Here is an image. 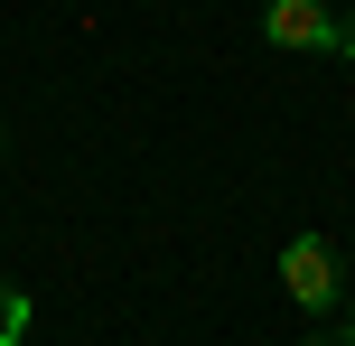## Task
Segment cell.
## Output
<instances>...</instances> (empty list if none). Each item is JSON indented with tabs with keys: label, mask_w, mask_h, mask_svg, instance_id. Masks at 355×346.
<instances>
[{
	"label": "cell",
	"mask_w": 355,
	"mask_h": 346,
	"mask_svg": "<svg viewBox=\"0 0 355 346\" xmlns=\"http://www.w3.org/2000/svg\"><path fill=\"white\" fill-rule=\"evenodd\" d=\"M337 56H355V19H337Z\"/></svg>",
	"instance_id": "cell-4"
},
{
	"label": "cell",
	"mask_w": 355,
	"mask_h": 346,
	"mask_svg": "<svg viewBox=\"0 0 355 346\" xmlns=\"http://www.w3.org/2000/svg\"><path fill=\"white\" fill-rule=\"evenodd\" d=\"M262 37L281 56H318V47H337V10H327V0H271V10H262Z\"/></svg>",
	"instance_id": "cell-2"
},
{
	"label": "cell",
	"mask_w": 355,
	"mask_h": 346,
	"mask_svg": "<svg viewBox=\"0 0 355 346\" xmlns=\"http://www.w3.org/2000/svg\"><path fill=\"white\" fill-rule=\"evenodd\" d=\"M19 337H28V291L0 281V346H19Z\"/></svg>",
	"instance_id": "cell-3"
},
{
	"label": "cell",
	"mask_w": 355,
	"mask_h": 346,
	"mask_svg": "<svg viewBox=\"0 0 355 346\" xmlns=\"http://www.w3.org/2000/svg\"><path fill=\"white\" fill-rule=\"evenodd\" d=\"M281 291L300 300L309 318H327V309H337V243H327V234H300L281 253Z\"/></svg>",
	"instance_id": "cell-1"
}]
</instances>
